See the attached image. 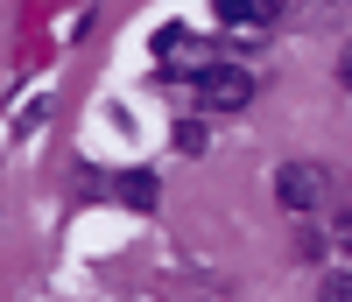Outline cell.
Listing matches in <instances>:
<instances>
[{"label": "cell", "instance_id": "3", "mask_svg": "<svg viewBox=\"0 0 352 302\" xmlns=\"http://www.w3.org/2000/svg\"><path fill=\"white\" fill-rule=\"evenodd\" d=\"M155 49H162V56H155L162 78H204V71L219 64V56H204V43H197V36H184V28H169Z\"/></svg>", "mask_w": 352, "mask_h": 302}, {"label": "cell", "instance_id": "4", "mask_svg": "<svg viewBox=\"0 0 352 302\" xmlns=\"http://www.w3.org/2000/svg\"><path fill=\"white\" fill-rule=\"evenodd\" d=\"M212 8H219V21L232 28V36H261V21H275L282 8H289V0H212Z\"/></svg>", "mask_w": 352, "mask_h": 302}, {"label": "cell", "instance_id": "6", "mask_svg": "<svg viewBox=\"0 0 352 302\" xmlns=\"http://www.w3.org/2000/svg\"><path fill=\"white\" fill-rule=\"evenodd\" d=\"M317 302H352V275L345 267H331V275L317 281Z\"/></svg>", "mask_w": 352, "mask_h": 302}, {"label": "cell", "instance_id": "8", "mask_svg": "<svg viewBox=\"0 0 352 302\" xmlns=\"http://www.w3.org/2000/svg\"><path fill=\"white\" fill-rule=\"evenodd\" d=\"M331 246H345V253H352V211H338V218H331Z\"/></svg>", "mask_w": 352, "mask_h": 302}, {"label": "cell", "instance_id": "1", "mask_svg": "<svg viewBox=\"0 0 352 302\" xmlns=\"http://www.w3.org/2000/svg\"><path fill=\"white\" fill-rule=\"evenodd\" d=\"M275 197H282V211L310 218V211H324V204H331V176L317 169V162H282V176H275Z\"/></svg>", "mask_w": 352, "mask_h": 302}, {"label": "cell", "instance_id": "7", "mask_svg": "<svg viewBox=\"0 0 352 302\" xmlns=\"http://www.w3.org/2000/svg\"><path fill=\"white\" fill-rule=\"evenodd\" d=\"M176 148H184V155H197V148H204V127H197V119H184V127H176Z\"/></svg>", "mask_w": 352, "mask_h": 302}, {"label": "cell", "instance_id": "2", "mask_svg": "<svg viewBox=\"0 0 352 302\" xmlns=\"http://www.w3.org/2000/svg\"><path fill=\"white\" fill-rule=\"evenodd\" d=\"M247 99H254V71L247 64H212L197 78V106L204 113H240Z\"/></svg>", "mask_w": 352, "mask_h": 302}, {"label": "cell", "instance_id": "5", "mask_svg": "<svg viewBox=\"0 0 352 302\" xmlns=\"http://www.w3.org/2000/svg\"><path fill=\"white\" fill-rule=\"evenodd\" d=\"M120 197H127L134 211H155V176H148V169H134V176H120Z\"/></svg>", "mask_w": 352, "mask_h": 302}, {"label": "cell", "instance_id": "9", "mask_svg": "<svg viewBox=\"0 0 352 302\" xmlns=\"http://www.w3.org/2000/svg\"><path fill=\"white\" fill-rule=\"evenodd\" d=\"M338 78H345V84H352V43H345V56H338Z\"/></svg>", "mask_w": 352, "mask_h": 302}]
</instances>
